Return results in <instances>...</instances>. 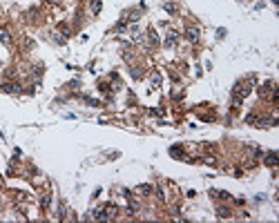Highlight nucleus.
<instances>
[{
	"label": "nucleus",
	"mask_w": 279,
	"mask_h": 223,
	"mask_svg": "<svg viewBox=\"0 0 279 223\" xmlns=\"http://www.w3.org/2000/svg\"><path fill=\"white\" fill-rule=\"evenodd\" d=\"M185 38H188L190 42H197L199 40V29L197 27H188V29H185Z\"/></svg>",
	"instance_id": "f257e3e1"
},
{
	"label": "nucleus",
	"mask_w": 279,
	"mask_h": 223,
	"mask_svg": "<svg viewBox=\"0 0 279 223\" xmlns=\"http://www.w3.org/2000/svg\"><path fill=\"white\" fill-rule=\"evenodd\" d=\"M177 40H179V34H177V31H167V34H165V45H167V47L177 45Z\"/></svg>",
	"instance_id": "f03ea898"
},
{
	"label": "nucleus",
	"mask_w": 279,
	"mask_h": 223,
	"mask_svg": "<svg viewBox=\"0 0 279 223\" xmlns=\"http://www.w3.org/2000/svg\"><path fill=\"white\" fill-rule=\"evenodd\" d=\"M2 91L16 94V91H20V85H18V83H5V85H2Z\"/></svg>",
	"instance_id": "7ed1b4c3"
},
{
	"label": "nucleus",
	"mask_w": 279,
	"mask_h": 223,
	"mask_svg": "<svg viewBox=\"0 0 279 223\" xmlns=\"http://www.w3.org/2000/svg\"><path fill=\"white\" fill-rule=\"evenodd\" d=\"M266 165H277V154L270 152L268 156H266Z\"/></svg>",
	"instance_id": "20e7f679"
},
{
	"label": "nucleus",
	"mask_w": 279,
	"mask_h": 223,
	"mask_svg": "<svg viewBox=\"0 0 279 223\" xmlns=\"http://www.w3.org/2000/svg\"><path fill=\"white\" fill-rule=\"evenodd\" d=\"M92 11H94V14L101 11V0H92Z\"/></svg>",
	"instance_id": "39448f33"
},
{
	"label": "nucleus",
	"mask_w": 279,
	"mask_h": 223,
	"mask_svg": "<svg viewBox=\"0 0 279 223\" xmlns=\"http://www.w3.org/2000/svg\"><path fill=\"white\" fill-rule=\"evenodd\" d=\"M147 36H150V42H152V45H156V42H159V38H156V34H154V29L147 31Z\"/></svg>",
	"instance_id": "423d86ee"
},
{
	"label": "nucleus",
	"mask_w": 279,
	"mask_h": 223,
	"mask_svg": "<svg viewBox=\"0 0 279 223\" xmlns=\"http://www.w3.org/2000/svg\"><path fill=\"white\" fill-rule=\"evenodd\" d=\"M0 40H2V42H9V34H7L5 29H0Z\"/></svg>",
	"instance_id": "0eeeda50"
},
{
	"label": "nucleus",
	"mask_w": 279,
	"mask_h": 223,
	"mask_svg": "<svg viewBox=\"0 0 279 223\" xmlns=\"http://www.w3.org/2000/svg\"><path fill=\"white\" fill-rule=\"evenodd\" d=\"M170 154H172V156H181L183 150H181V147H172V150H170Z\"/></svg>",
	"instance_id": "6e6552de"
},
{
	"label": "nucleus",
	"mask_w": 279,
	"mask_h": 223,
	"mask_svg": "<svg viewBox=\"0 0 279 223\" xmlns=\"http://www.w3.org/2000/svg\"><path fill=\"white\" fill-rule=\"evenodd\" d=\"M138 190H141L143 194H150V192H152L154 188H152V185H141V188H138Z\"/></svg>",
	"instance_id": "1a4fd4ad"
},
{
	"label": "nucleus",
	"mask_w": 279,
	"mask_h": 223,
	"mask_svg": "<svg viewBox=\"0 0 279 223\" xmlns=\"http://www.w3.org/2000/svg\"><path fill=\"white\" fill-rule=\"evenodd\" d=\"M159 83H161V76H159V74H154V76H152V85H159Z\"/></svg>",
	"instance_id": "9d476101"
},
{
	"label": "nucleus",
	"mask_w": 279,
	"mask_h": 223,
	"mask_svg": "<svg viewBox=\"0 0 279 223\" xmlns=\"http://www.w3.org/2000/svg\"><path fill=\"white\" fill-rule=\"evenodd\" d=\"M217 212H219V217H228V210H226V208H219Z\"/></svg>",
	"instance_id": "9b49d317"
},
{
	"label": "nucleus",
	"mask_w": 279,
	"mask_h": 223,
	"mask_svg": "<svg viewBox=\"0 0 279 223\" xmlns=\"http://www.w3.org/2000/svg\"><path fill=\"white\" fill-rule=\"evenodd\" d=\"M40 205L45 208V205H49V196H43V201H40Z\"/></svg>",
	"instance_id": "f8f14e48"
},
{
	"label": "nucleus",
	"mask_w": 279,
	"mask_h": 223,
	"mask_svg": "<svg viewBox=\"0 0 279 223\" xmlns=\"http://www.w3.org/2000/svg\"><path fill=\"white\" fill-rule=\"evenodd\" d=\"M49 2H61V0H49Z\"/></svg>",
	"instance_id": "ddd939ff"
}]
</instances>
